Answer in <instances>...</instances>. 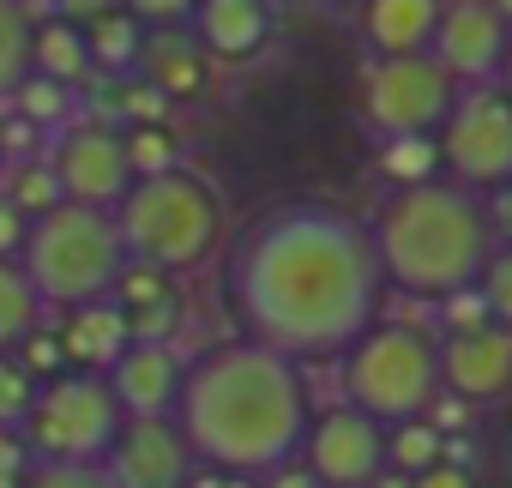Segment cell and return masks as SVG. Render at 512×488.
Instances as JSON below:
<instances>
[{
	"label": "cell",
	"mask_w": 512,
	"mask_h": 488,
	"mask_svg": "<svg viewBox=\"0 0 512 488\" xmlns=\"http://www.w3.org/2000/svg\"><path fill=\"white\" fill-rule=\"evenodd\" d=\"M103 464H109L103 476L115 488H187V476L199 470L175 416H127V428Z\"/></svg>",
	"instance_id": "obj_12"
},
{
	"label": "cell",
	"mask_w": 512,
	"mask_h": 488,
	"mask_svg": "<svg viewBox=\"0 0 512 488\" xmlns=\"http://www.w3.org/2000/svg\"><path fill=\"white\" fill-rule=\"evenodd\" d=\"M193 43L211 61H247L272 43V0H199Z\"/></svg>",
	"instance_id": "obj_17"
},
{
	"label": "cell",
	"mask_w": 512,
	"mask_h": 488,
	"mask_svg": "<svg viewBox=\"0 0 512 488\" xmlns=\"http://www.w3.org/2000/svg\"><path fill=\"white\" fill-rule=\"evenodd\" d=\"M13 121H25V127H61V115H67V103H73V91H61V85H49V79H25L13 97Z\"/></svg>",
	"instance_id": "obj_28"
},
{
	"label": "cell",
	"mask_w": 512,
	"mask_h": 488,
	"mask_svg": "<svg viewBox=\"0 0 512 488\" xmlns=\"http://www.w3.org/2000/svg\"><path fill=\"white\" fill-rule=\"evenodd\" d=\"M500 91L512 97V49H506V61H500Z\"/></svg>",
	"instance_id": "obj_41"
},
{
	"label": "cell",
	"mask_w": 512,
	"mask_h": 488,
	"mask_svg": "<svg viewBox=\"0 0 512 488\" xmlns=\"http://www.w3.org/2000/svg\"><path fill=\"white\" fill-rule=\"evenodd\" d=\"M187 488H260V482H247V476H229V470H205V464H199V470L187 476Z\"/></svg>",
	"instance_id": "obj_39"
},
{
	"label": "cell",
	"mask_w": 512,
	"mask_h": 488,
	"mask_svg": "<svg viewBox=\"0 0 512 488\" xmlns=\"http://www.w3.org/2000/svg\"><path fill=\"white\" fill-rule=\"evenodd\" d=\"M0 193H7L31 223L49 217L55 205H67V199H61V181H55V169H49V157H19V163H7V181H0Z\"/></svg>",
	"instance_id": "obj_25"
},
{
	"label": "cell",
	"mask_w": 512,
	"mask_h": 488,
	"mask_svg": "<svg viewBox=\"0 0 512 488\" xmlns=\"http://www.w3.org/2000/svg\"><path fill=\"white\" fill-rule=\"evenodd\" d=\"M85 43H91V67H127L145 43H139V19H127V13H103L91 31H85Z\"/></svg>",
	"instance_id": "obj_27"
},
{
	"label": "cell",
	"mask_w": 512,
	"mask_h": 488,
	"mask_svg": "<svg viewBox=\"0 0 512 488\" xmlns=\"http://www.w3.org/2000/svg\"><path fill=\"white\" fill-rule=\"evenodd\" d=\"M434 139H440V163H446L452 187L476 193V187L512 181V97L506 91H494V85L458 91V103Z\"/></svg>",
	"instance_id": "obj_8"
},
{
	"label": "cell",
	"mask_w": 512,
	"mask_h": 488,
	"mask_svg": "<svg viewBox=\"0 0 512 488\" xmlns=\"http://www.w3.org/2000/svg\"><path fill=\"white\" fill-rule=\"evenodd\" d=\"M103 380L115 386V398H121L127 416H169L175 398H181L187 362H181L169 344H127Z\"/></svg>",
	"instance_id": "obj_16"
},
{
	"label": "cell",
	"mask_w": 512,
	"mask_h": 488,
	"mask_svg": "<svg viewBox=\"0 0 512 488\" xmlns=\"http://www.w3.org/2000/svg\"><path fill=\"white\" fill-rule=\"evenodd\" d=\"M380 175L404 193V187H428L440 181V139L434 133H410V139H380Z\"/></svg>",
	"instance_id": "obj_24"
},
{
	"label": "cell",
	"mask_w": 512,
	"mask_h": 488,
	"mask_svg": "<svg viewBox=\"0 0 512 488\" xmlns=\"http://www.w3.org/2000/svg\"><path fill=\"white\" fill-rule=\"evenodd\" d=\"M308 422H314V398L302 368L247 338L187 362V380L175 398V428L193 446V464L229 470L247 482L296 464Z\"/></svg>",
	"instance_id": "obj_2"
},
{
	"label": "cell",
	"mask_w": 512,
	"mask_h": 488,
	"mask_svg": "<svg viewBox=\"0 0 512 488\" xmlns=\"http://www.w3.org/2000/svg\"><path fill=\"white\" fill-rule=\"evenodd\" d=\"M13 362H19V368L37 380V386L61 380V374H67V350H61V332H43V326H37V332H31L19 350H13Z\"/></svg>",
	"instance_id": "obj_30"
},
{
	"label": "cell",
	"mask_w": 512,
	"mask_h": 488,
	"mask_svg": "<svg viewBox=\"0 0 512 488\" xmlns=\"http://www.w3.org/2000/svg\"><path fill=\"white\" fill-rule=\"evenodd\" d=\"M368 235H374L380 278L404 296H440V302L464 296L470 284H482L494 260V223L482 199L452 181L392 193Z\"/></svg>",
	"instance_id": "obj_3"
},
{
	"label": "cell",
	"mask_w": 512,
	"mask_h": 488,
	"mask_svg": "<svg viewBox=\"0 0 512 488\" xmlns=\"http://www.w3.org/2000/svg\"><path fill=\"white\" fill-rule=\"evenodd\" d=\"M121 145H127V163H133L139 181L175 169V157H181V145H175V133H169L163 121H157V127H133V133H121Z\"/></svg>",
	"instance_id": "obj_29"
},
{
	"label": "cell",
	"mask_w": 512,
	"mask_h": 488,
	"mask_svg": "<svg viewBox=\"0 0 512 488\" xmlns=\"http://www.w3.org/2000/svg\"><path fill=\"white\" fill-rule=\"evenodd\" d=\"M121 428H127V410L103 374H61L37 392L19 434H25L31 458H43V464L97 470L109 458V446L121 440Z\"/></svg>",
	"instance_id": "obj_7"
},
{
	"label": "cell",
	"mask_w": 512,
	"mask_h": 488,
	"mask_svg": "<svg viewBox=\"0 0 512 488\" xmlns=\"http://www.w3.org/2000/svg\"><path fill=\"white\" fill-rule=\"evenodd\" d=\"M434 464H446V428L440 422H428V416H416V422H398V428H386V470H398V476H428Z\"/></svg>",
	"instance_id": "obj_23"
},
{
	"label": "cell",
	"mask_w": 512,
	"mask_h": 488,
	"mask_svg": "<svg viewBox=\"0 0 512 488\" xmlns=\"http://www.w3.org/2000/svg\"><path fill=\"white\" fill-rule=\"evenodd\" d=\"M37 392H43V386H37L13 356H0V428H25V416H31Z\"/></svg>",
	"instance_id": "obj_31"
},
{
	"label": "cell",
	"mask_w": 512,
	"mask_h": 488,
	"mask_svg": "<svg viewBox=\"0 0 512 488\" xmlns=\"http://www.w3.org/2000/svg\"><path fill=\"white\" fill-rule=\"evenodd\" d=\"M25 278L37 284L43 308H91L109 302L115 278L127 272V248H121V229L109 211L91 205H55L49 217L31 223L25 235V254H19Z\"/></svg>",
	"instance_id": "obj_5"
},
{
	"label": "cell",
	"mask_w": 512,
	"mask_h": 488,
	"mask_svg": "<svg viewBox=\"0 0 512 488\" xmlns=\"http://www.w3.org/2000/svg\"><path fill=\"white\" fill-rule=\"evenodd\" d=\"M121 7H127V19H145V25L169 31V25L193 19V7H199V0H121Z\"/></svg>",
	"instance_id": "obj_35"
},
{
	"label": "cell",
	"mask_w": 512,
	"mask_h": 488,
	"mask_svg": "<svg viewBox=\"0 0 512 488\" xmlns=\"http://www.w3.org/2000/svg\"><path fill=\"white\" fill-rule=\"evenodd\" d=\"M512 49V31L506 19L488 7V0H446V13H440V31H434V61L446 67V79H470V85H488L500 73Z\"/></svg>",
	"instance_id": "obj_13"
},
{
	"label": "cell",
	"mask_w": 512,
	"mask_h": 488,
	"mask_svg": "<svg viewBox=\"0 0 512 488\" xmlns=\"http://www.w3.org/2000/svg\"><path fill=\"white\" fill-rule=\"evenodd\" d=\"M31 79V13L19 0H0V103Z\"/></svg>",
	"instance_id": "obj_26"
},
{
	"label": "cell",
	"mask_w": 512,
	"mask_h": 488,
	"mask_svg": "<svg viewBox=\"0 0 512 488\" xmlns=\"http://www.w3.org/2000/svg\"><path fill=\"white\" fill-rule=\"evenodd\" d=\"M115 229H121V248L127 260L151 266V272H193L223 248V229H229V205L217 193V181L193 175V169H163L133 181V193L115 205Z\"/></svg>",
	"instance_id": "obj_4"
},
{
	"label": "cell",
	"mask_w": 512,
	"mask_h": 488,
	"mask_svg": "<svg viewBox=\"0 0 512 488\" xmlns=\"http://www.w3.org/2000/svg\"><path fill=\"white\" fill-rule=\"evenodd\" d=\"M31 73L49 79V85H61V91H73L79 79H91V43H85V31L73 19L31 25Z\"/></svg>",
	"instance_id": "obj_21"
},
{
	"label": "cell",
	"mask_w": 512,
	"mask_h": 488,
	"mask_svg": "<svg viewBox=\"0 0 512 488\" xmlns=\"http://www.w3.org/2000/svg\"><path fill=\"white\" fill-rule=\"evenodd\" d=\"M482 302H488V314H494L500 326H512V248L488 260V272H482Z\"/></svg>",
	"instance_id": "obj_32"
},
{
	"label": "cell",
	"mask_w": 512,
	"mask_h": 488,
	"mask_svg": "<svg viewBox=\"0 0 512 488\" xmlns=\"http://www.w3.org/2000/svg\"><path fill=\"white\" fill-rule=\"evenodd\" d=\"M344 398L380 428L416 422L440 398V338L410 320H374L344 350Z\"/></svg>",
	"instance_id": "obj_6"
},
{
	"label": "cell",
	"mask_w": 512,
	"mask_h": 488,
	"mask_svg": "<svg viewBox=\"0 0 512 488\" xmlns=\"http://www.w3.org/2000/svg\"><path fill=\"white\" fill-rule=\"evenodd\" d=\"M416 488H476V476H470L464 464H452V458H446V464H434L428 476H416Z\"/></svg>",
	"instance_id": "obj_37"
},
{
	"label": "cell",
	"mask_w": 512,
	"mask_h": 488,
	"mask_svg": "<svg viewBox=\"0 0 512 488\" xmlns=\"http://www.w3.org/2000/svg\"><path fill=\"white\" fill-rule=\"evenodd\" d=\"M31 446H25V434L19 428H0V488H25L31 482Z\"/></svg>",
	"instance_id": "obj_33"
},
{
	"label": "cell",
	"mask_w": 512,
	"mask_h": 488,
	"mask_svg": "<svg viewBox=\"0 0 512 488\" xmlns=\"http://www.w3.org/2000/svg\"><path fill=\"white\" fill-rule=\"evenodd\" d=\"M25 235H31V217L0 193V260H19L25 254Z\"/></svg>",
	"instance_id": "obj_36"
},
{
	"label": "cell",
	"mask_w": 512,
	"mask_h": 488,
	"mask_svg": "<svg viewBox=\"0 0 512 488\" xmlns=\"http://www.w3.org/2000/svg\"><path fill=\"white\" fill-rule=\"evenodd\" d=\"M440 386L464 404H494L512 392V332L494 320L458 326L440 344Z\"/></svg>",
	"instance_id": "obj_14"
},
{
	"label": "cell",
	"mask_w": 512,
	"mask_h": 488,
	"mask_svg": "<svg viewBox=\"0 0 512 488\" xmlns=\"http://www.w3.org/2000/svg\"><path fill=\"white\" fill-rule=\"evenodd\" d=\"M109 302H115V314L127 326V344H169L181 332V314H187L181 308V284L169 272L139 266V260H127V272L115 278Z\"/></svg>",
	"instance_id": "obj_15"
},
{
	"label": "cell",
	"mask_w": 512,
	"mask_h": 488,
	"mask_svg": "<svg viewBox=\"0 0 512 488\" xmlns=\"http://www.w3.org/2000/svg\"><path fill=\"white\" fill-rule=\"evenodd\" d=\"M0 169H7V115H0Z\"/></svg>",
	"instance_id": "obj_43"
},
{
	"label": "cell",
	"mask_w": 512,
	"mask_h": 488,
	"mask_svg": "<svg viewBox=\"0 0 512 488\" xmlns=\"http://www.w3.org/2000/svg\"><path fill=\"white\" fill-rule=\"evenodd\" d=\"M302 464L320 488H374V476L386 470V428L350 404H332L308 422Z\"/></svg>",
	"instance_id": "obj_11"
},
{
	"label": "cell",
	"mask_w": 512,
	"mask_h": 488,
	"mask_svg": "<svg viewBox=\"0 0 512 488\" xmlns=\"http://www.w3.org/2000/svg\"><path fill=\"white\" fill-rule=\"evenodd\" d=\"M488 7H494V13L506 19V31H512V0H488Z\"/></svg>",
	"instance_id": "obj_42"
},
{
	"label": "cell",
	"mask_w": 512,
	"mask_h": 488,
	"mask_svg": "<svg viewBox=\"0 0 512 488\" xmlns=\"http://www.w3.org/2000/svg\"><path fill=\"white\" fill-rule=\"evenodd\" d=\"M139 55H145V85H151L163 103H181V97H199V91H205L211 61H205V49H199L193 37H169V31H157Z\"/></svg>",
	"instance_id": "obj_20"
},
{
	"label": "cell",
	"mask_w": 512,
	"mask_h": 488,
	"mask_svg": "<svg viewBox=\"0 0 512 488\" xmlns=\"http://www.w3.org/2000/svg\"><path fill=\"white\" fill-rule=\"evenodd\" d=\"M446 0H362V43L380 61H404V55H428L434 31H440Z\"/></svg>",
	"instance_id": "obj_18"
},
{
	"label": "cell",
	"mask_w": 512,
	"mask_h": 488,
	"mask_svg": "<svg viewBox=\"0 0 512 488\" xmlns=\"http://www.w3.org/2000/svg\"><path fill=\"white\" fill-rule=\"evenodd\" d=\"M43 326V296L19 260H0V356H13Z\"/></svg>",
	"instance_id": "obj_22"
},
{
	"label": "cell",
	"mask_w": 512,
	"mask_h": 488,
	"mask_svg": "<svg viewBox=\"0 0 512 488\" xmlns=\"http://www.w3.org/2000/svg\"><path fill=\"white\" fill-rule=\"evenodd\" d=\"M374 488H416V482H410V476H398V470H380V476H374Z\"/></svg>",
	"instance_id": "obj_40"
},
{
	"label": "cell",
	"mask_w": 512,
	"mask_h": 488,
	"mask_svg": "<svg viewBox=\"0 0 512 488\" xmlns=\"http://www.w3.org/2000/svg\"><path fill=\"white\" fill-rule=\"evenodd\" d=\"M260 488H320V482H314V476H308V464L296 458V464H284V470L260 476Z\"/></svg>",
	"instance_id": "obj_38"
},
{
	"label": "cell",
	"mask_w": 512,
	"mask_h": 488,
	"mask_svg": "<svg viewBox=\"0 0 512 488\" xmlns=\"http://www.w3.org/2000/svg\"><path fill=\"white\" fill-rule=\"evenodd\" d=\"M49 169H55L67 205H91V211H109V217H115V205H121V199L133 193V181H139L133 163H127L121 133H109V127H97V121L67 127V133L55 139V151H49Z\"/></svg>",
	"instance_id": "obj_10"
},
{
	"label": "cell",
	"mask_w": 512,
	"mask_h": 488,
	"mask_svg": "<svg viewBox=\"0 0 512 488\" xmlns=\"http://www.w3.org/2000/svg\"><path fill=\"white\" fill-rule=\"evenodd\" d=\"M458 85L446 79V67L434 55H404V61H374L368 85H362V109L368 127L380 139H410V133H440V121L452 115Z\"/></svg>",
	"instance_id": "obj_9"
},
{
	"label": "cell",
	"mask_w": 512,
	"mask_h": 488,
	"mask_svg": "<svg viewBox=\"0 0 512 488\" xmlns=\"http://www.w3.org/2000/svg\"><path fill=\"white\" fill-rule=\"evenodd\" d=\"M374 235L320 199L278 205L229 254V302L247 344H266L284 362L344 356L380 314Z\"/></svg>",
	"instance_id": "obj_1"
},
{
	"label": "cell",
	"mask_w": 512,
	"mask_h": 488,
	"mask_svg": "<svg viewBox=\"0 0 512 488\" xmlns=\"http://www.w3.org/2000/svg\"><path fill=\"white\" fill-rule=\"evenodd\" d=\"M25 488H115L103 470H73V464H37Z\"/></svg>",
	"instance_id": "obj_34"
},
{
	"label": "cell",
	"mask_w": 512,
	"mask_h": 488,
	"mask_svg": "<svg viewBox=\"0 0 512 488\" xmlns=\"http://www.w3.org/2000/svg\"><path fill=\"white\" fill-rule=\"evenodd\" d=\"M61 350H67V374H109L115 356L127 350V326H121L115 302L73 308L61 326Z\"/></svg>",
	"instance_id": "obj_19"
}]
</instances>
